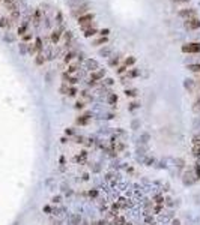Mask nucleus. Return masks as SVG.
<instances>
[{"instance_id":"nucleus-1","label":"nucleus","mask_w":200,"mask_h":225,"mask_svg":"<svg viewBox=\"0 0 200 225\" xmlns=\"http://www.w3.org/2000/svg\"><path fill=\"white\" fill-rule=\"evenodd\" d=\"M184 53H200V44L199 42H191V44H185L182 47Z\"/></svg>"},{"instance_id":"nucleus-2","label":"nucleus","mask_w":200,"mask_h":225,"mask_svg":"<svg viewBox=\"0 0 200 225\" xmlns=\"http://www.w3.org/2000/svg\"><path fill=\"white\" fill-rule=\"evenodd\" d=\"M185 27L190 29V30H196V29H199L200 27V20L199 18H188L187 21H185Z\"/></svg>"},{"instance_id":"nucleus-3","label":"nucleus","mask_w":200,"mask_h":225,"mask_svg":"<svg viewBox=\"0 0 200 225\" xmlns=\"http://www.w3.org/2000/svg\"><path fill=\"white\" fill-rule=\"evenodd\" d=\"M125 143L123 141H120V140H113V150L116 152V153H122L123 150H125Z\"/></svg>"},{"instance_id":"nucleus-4","label":"nucleus","mask_w":200,"mask_h":225,"mask_svg":"<svg viewBox=\"0 0 200 225\" xmlns=\"http://www.w3.org/2000/svg\"><path fill=\"white\" fill-rule=\"evenodd\" d=\"M104 75H106V71H104V69L95 71V72H92V75H90V83H95V81H98V80L104 78Z\"/></svg>"},{"instance_id":"nucleus-5","label":"nucleus","mask_w":200,"mask_h":225,"mask_svg":"<svg viewBox=\"0 0 200 225\" xmlns=\"http://www.w3.org/2000/svg\"><path fill=\"white\" fill-rule=\"evenodd\" d=\"M94 14H86V15H81L80 18H78V24L80 26H84V24H87V22H90L94 20Z\"/></svg>"},{"instance_id":"nucleus-6","label":"nucleus","mask_w":200,"mask_h":225,"mask_svg":"<svg viewBox=\"0 0 200 225\" xmlns=\"http://www.w3.org/2000/svg\"><path fill=\"white\" fill-rule=\"evenodd\" d=\"M181 17H188V18H194V17H196V11H194V9L182 11V12H181ZM188 18H187V20H188Z\"/></svg>"},{"instance_id":"nucleus-7","label":"nucleus","mask_w":200,"mask_h":225,"mask_svg":"<svg viewBox=\"0 0 200 225\" xmlns=\"http://www.w3.org/2000/svg\"><path fill=\"white\" fill-rule=\"evenodd\" d=\"M81 224V218L78 215H72L71 216V225H80Z\"/></svg>"},{"instance_id":"nucleus-8","label":"nucleus","mask_w":200,"mask_h":225,"mask_svg":"<svg viewBox=\"0 0 200 225\" xmlns=\"http://www.w3.org/2000/svg\"><path fill=\"white\" fill-rule=\"evenodd\" d=\"M59 39H60V32H59V30H54V32L51 33V42H53V44H56Z\"/></svg>"},{"instance_id":"nucleus-9","label":"nucleus","mask_w":200,"mask_h":225,"mask_svg":"<svg viewBox=\"0 0 200 225\" xmlns=\"http://www.w3.org/2000/svg\"><path fill=\"white\" fill-rule=\"evenodd\" d=\"M11 20L9 18H0V27H9L11 26Z\"/></svg>"},{"instance_id":"nucleus-10","label":"nucleus","mask_w":200,"mask_h":225,"mask_svg":"<svg viewBox=\"0 0 200 225\" xmlns=\"http://www.w3.org/2000/svg\"><path fill=\"white\" fill-rule=\"evenodd\" d=\"M95 33H96V29H94V27H92V29H86L84 36H86V38H90V36H94Z\"/></svg>"},{"instance_id":"nucleus-11","label":"nucleus","mask_w":200,"mask_h":225,"mask_svg":"<svg viewBox=\"0 0 200 225\" xmlns=\"http://www.w3.org/2000/svg\"><path fill=\"white\" fill-rule=\"evenodd\" d=\"M87 68L94 71V69H96V68H98V63H96L95 60H87Z\"/></svg>"},{"instance_id":"nucleus-12","label":"nucleus","mask_w":200,"mask_h":225,"mask_svg":"<svg viewBox=\"0 0 200 225\" xmlns=\"http://www.w3.org/2000/svg\"><path fill=\"white\" fill-rule=\"evenodd\" d=\"M134 63H135V59H134V57H128V59L125 60V65H123V66L128 68V66H131V65H134Z\"/></svg>"},{"instance_id":"nucleus-13","label":"nucleus","mask_w":200,"mask_h":225,"mask_svg":"<svg viewBox=\"0 0 200 225\" xmlns=\"http://www.w3.org/2000/svg\"><path fill=\"white\" fill-rule=\"evenodd\" d=\"M115 225H125V219L122 216H116L115 219Z\"/></svg>"},{"instance_id":"nucleus-14","label":"nucleus","mask_w":200,"mask_h":225,"mask_svg":"<svg viewBox=\"0 0 200 225\" xmlns=\"http://www.w3.org/2000/svg\"><path fill=\"white\" fill-rule=\"evenodd\" d=\"M86 158H87V153H86V152H81V156H77L75 161H77V162H84Z\"/></svg>"},{"instance_id":"nucleus-15","label":"nucleus","mask_w":200,"mask_h":225,"mask_svg":"<svg viewBox=\"0 0 200 225\" xmlns=\"http://www.w3.org/2000/svg\"><path fill=\"white\" fill-rule=\"evenodd\" d=\"M87 120H89V116H83L81 119H78V120H77V123H78V125H84V123H87Z\"/></svg>"},{"instance_id":"nucleus-16","label":"nucleus","mask_w":200,"mask_h":225,"mask_svg":"<svg viewBox=\"0 0 200 225\" xmlns=\"http://www.w3.org/2000/svg\"><path fill=\"white\" fill-rule=\"evenodd\" d=\"M188 69L193 72H200V65H190Z\"/></svg>"},{"instance_id":"nucleus-17","label":"nucleus","mask_w":200,"mask_h":225,"mask_svg":"<svg viewBox=\"0 0 200 225\" xmlns=\"http://www.w3.org/2000/svg\"><path fill=\"white\" fill-rule=\"evenodd\" d=\"M153 201L156 202V204H163V202H164V198H163L161 195H156V197L153 198Z\"/></svg>"},{"instance_id":"nucleus-18","label":"nucleus","mask_w":200,"mask_h":225,"mask_svg":"<svg viewBox=\"0 0 200 225\" xmlns=\"http://www.w3.org/2000/svg\"><path fill=\"white\" fill-rule=\"evenodd\" d=\"M41 48H42V42H41V39H36L35 50H36V51H41Z\"/></svg>"},{"instance_id":"nucleus-19","label":"nucleus","mask_w":200,"mask_h":225,"mask_svg":"<svg viewBox=\"0 0 200 225\" xmlns=\"http://www.w3.org/2000/svg\"><path fill=\"white\" fill-rule=\"evenodd\" d=\"M118 102V96L116 95H111L110 98H108V104H116Z\"/></svg>"},{"instance_id":"nucleus-20","label":"nucleus","mask_w":200,"mask_h":225,"mask_svg":"<svg viewBox=\"0 0 200 225\" xmlns=\"http://www.w3.org/2000/svg\"><path fill=\"white\" fill-rule=\"evenodd\" d=\"M77 65H71L69 68H68V74H74V72H75V71H77Z\"/></svg>"},{"instance_id":"nucleus-21","label":"nucleus","mask_w":200,"mask_h":225,"mask_svg":"<svg viewBox=\"0 0 200 225\" xmlns=\"http://www.w3.org/2000/svg\"><path fill=\"white\" fill-rule=\"evenodd\" d=\"M72 59H74V53H68V54H66V57H65V62L68 63V62H71Z\"/></svg>"},{"instance_id":"nucleus-22","label":"nucleus","mask_w":200,"mask_h":225,"mask_svg":"<svg viewBox=\"0 0 200 225\" xmlns=\"http://www.w3.org/2000/svg\"><path fill=\"white\" fill-rule=\"evenodd\" d=\"M194 111L196 112H200V98L196 101V107H194Z\"/></svg>"},{"instance_id":"nucleus-23","label":"nucleus","mask_w":200,"mask_h":225,"mask_svg":"<svg viewBox=\"0 0 200 225\" xmlns=\"http://www.w3.org/2000/svg\"><path fill=\"white\" fill-rule=\"evenodd\" d=\"M106 42H107V38H106V36H102V38H101V39H99V41H96V45L106 44Z\"/></svg>"},{"instance_id":"nucleus-24","label":"nucleus","mask_w":200,"mask_h":225,"mask_svg":"<svg viewBox=\"0 0 200 225\" xmlns=\"http://www.w3.org/2000/svg\"><path fill=\"white\" fill-rule=\"evenodd\" d=\"M125 95H127V96H135V90H127Z\"/></svg>"},{"instance_id":"nucleus-25","label":"nucleus","mask_w":200,"mask_h":225,"mask_svg":"<svg viewBox=\"0 0 200 225\" xmlns=\"http://www.w3.org/2000/svg\"><path fill=\"white\" fill-rule=\"evenodd\" d=\"M24 32H26V26H21V27L18 29V35H21V36H23Z\"/></svg>"},{"instance_id":"nucleus-26","label":"nucleus","mask_w":200,"mask_h":225,"mask_svg":"<svg viewBox=\"0 0 200 225\" xmlns=\"http://www.w3.org/2000/svg\"><path fill=\"white\" fill-rule=\"evenodd\" d=\"M42 62H44V59H42V56L39 54V56H38V59H36V63H38V65H41Z\"/></svg>"},{"instance_id":"nucleus-27","label":"nucleus","mask_w":200,"mask_h":225,"mask_svg":"<svg viewBox=\"0 0 200 225\" xmlns=\"http://www.w3.org/2000/svg\"><path fill=\"white\" fill-rule=\"evenodd\" d=\"M194 153H196L197 156H200V146H196V147H194Z\"/></svg>"},{"instance_id":"nucleus-28","label":"nucleus","mask_w":200,"mask_h":225,"mask_svg":"<svg viewBox=\"0 0 200 225\" xmlns=\"http://www.w3.org/2000/svg\"><path fill=\"white\" fill-rule=\"evenodd\" d=\"M39 22V11H36L35 14V24H38Z\"/></svg>"},{"instance_id":"nucleus-29","label":"nucleus","mask_w":200,"mask_h":225,"mask_svg":"<svg viewBox=\"0 0 200 225\" xmlns=\"http://www.w3.org/2000/svg\"><path fill=\"white\" fill-rule=\"evenodd\" d=\"M68 92H69V96H74V95L77 93V90L74 89V87H72V89H69V90H68Z\"/></svg>"},{"instance_id":"nucleus-30","label":"nucleus","mask_w":200,"mask_h":225,"mask_svg":"<svg viewBox=\"0 0 200 225\" xmlns=\"http://www.w3.org/2000/svg\"><path fill=\"white\" fill-rule=\"evenodd\" d=\"M30 38H32V35H23V39H24V41H29Z\"/></svg>"},{"instance_id":"nucleus-31","label":"nucleus","mask_w":200,"mask_h":225,"mask_svg":"<svg viewBox=\"0 0 200 225\" xmlns=\"http://www.w3.org/2000/svg\"><path fill=\"white\" fill-rule=\"evenodd\" d=\"M101 35H102V36H107V35H108V29H104V30H101Z\"/></svg>"},{"instance_id":"nucleus-32","label":"nucleus","mask_w":200,"mask_h":225,"mask_svg":"<svg viewBox=\"0 0 200 225\" xmlns=\"http://www.w3.org/2000/svg\"><path fill=\"white\" fill-rule=\"evenodd\" d=\"M125 71H127V68H125V66H120V68H119V74H122V72H125Z\"/></svg>"},{"instance_id":"nucleus-33","label":"nucleus","mask_w":200,"mask_h":225,"mask_svg":"<svg viewBox=\"0 0 200 225\" xmlns=\"http://www.w3.org/2000/svg\"><path fill=\"white\" fill-rule=\"evenodd\" d=\"M53 202H60V197H54V198H53Z\"/></svg>"},{"instance_id":"nucleus-34","label":"nucleus","mask_w":200,"mask_h":225,"mask_svg":"<svg viewBox=\"0 0 200 225\" xmlns=\"http://www.w3.org/2000/svg\"><path fill=\"white\" fill-rule=\"evenodd\" d=\"M75 107H77V108H83V107H84V104H83V102H78Z\"/></svg>"},{"instance_id":"nucleus-35","label":"nucleus","mask_w":200,"mask_h":225,"mask_svg":"<svg viewBox=\"0 0 200 225\" xmlns=\"http://www.w3.org/2000/svg\"><path fill=\"white\" fill-rule=\"evenodd\" d=\"M176 3H184V2H188V0H175Z\"/></svg>"},{"instance_id":"nucleus-36","label":"nucleus","mask_w":200,"mask_h":225,"mask_svg":"<svg viewBox=\"0 0 200 225\" xmlns=\"http://www.w3.org/2000/svg\"><path fill=\"white\" fill-rule=\"evenodd\" d=\"M81 225H89V222L87 221H81Z\"/></svg>"},{"instance_id":"nucleus-37","label":"nucleus","mask_w":200,"mask_h":225,"mask_svg":"<svg viewBox=\"0 0 200 225\" xmlns=\"http://www.w3.org/2000/svg\"><path fill=\"white\" fill-rule=\"evenodd\" d=\"M173 225H179V221H173Z\"/></svg>"},{"instance_id":"nucleus-38","label":"nucleus","mask_w":200,"mask_h":225,"mask_svg":"<svg viewBox=\"0 0 200 225\" xmlns=\"http://www.w3.org/2000/svg\"><path fill=\"white\" fill-rule=\"evenodd\" d=\"M92 225H101V224H99V222H94V224H92Z\"/></svg>"},{"instance_id":"nucleus-39","label":"nucleus","mask_w":200,"mask_h":225,"mask_svg":"<svg viewBox=\"0 0 200 225\" xmlns=\"http://www.w3.org/2000/svg\"><path fill=\"white\" fill-rule=\"evenodd\" d=\"M125 225H131V224H125Z\"/></svg>"}]
</instances>
